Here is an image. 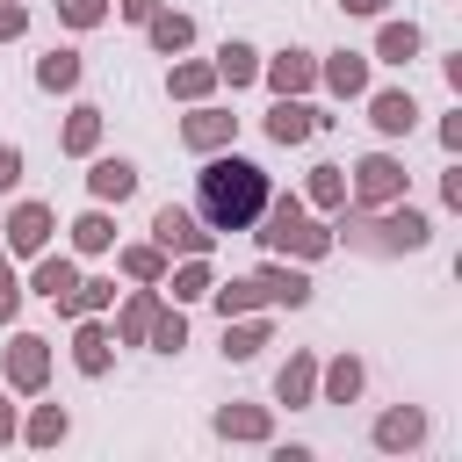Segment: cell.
<instances>
[{"instance_id": "cell-17", "label": "cell", "mask_w": 462, "mask_h": 462, "mask_svg": "<svg viewBox=\"0 0 462 462\" xmlns=\"http://www.w3.org/2000/svg\"><path fill=\"white\" fill-rule=\"evenodd\" d=\"M65 144H72V152H87V144H94V108H79V116H72V130H65Z\"/></svg>"}, {"instance_id": "cell-30", "label": "cell", "mask_w": 462, "mask_h": 462, "mask_svg": "<svg viewBox=\"0 0 462 462\" xmlns=\"http://www.w3.org/2000/svg\"><path fill=\"white\" fill-rule=\"evenodd\" d=\"M0 36H22V7H0Z\"/></svg>"}, {"instance_id": "cell-21", "label": "cell", "mask_w": 462, "mask_h": 462, "mask_svg": "<svg viewBox=\"0 0 462 462\" xmlns=\"http://www.w3.org/2000/svg\"><path fill=\"white\" fill-rule=\"evenodd\" d=\"M332 87L354 94V87H361V58H339V65H332Z\"/></svg>"}, {"instance_id": "cell-2", "label": "cell", "mask_w": 462, "mask_h": 462, "mask_svg": "<svg viewBox=\"0 0 462 462\" xmlns=\"http://www.w3.org/2000/svg\"><path fill=\"white\" fill-rule=\"evenodd\" d=\"M267 245H303V253H318V245H325V231H310L296 202H274V217H267Z\"/></svg>"}, {"instance_id": "cell-5", "label": "cell", "mask_w": 462, "mask_h": 462, "mask_svg": "<svg viewBox=\"0 0 462 462\" xmlns=\"http://www.w3.org/2000/svg\"><path fill=\"white\" fill-rule=\"evenodd\" d=\"M130 188H137V173H130L123 159H101V166H94V195H116V202H123Z\"/></svg>"}, {"instance_id": "cell-20", "label": "cell", "mask_w": 462, "mask_h": 462, "mask_svg": "<svg viewBox=\"0 0 462 462\" xmlns=\"http://www.w3.org/2000/svg\"><path fill=\"white\" fill-rule=\"evenodd\" d=\"M383 51H390V58H411L419 36H411V29H383Z\"/></svg>"}, {"instance_id": "cell-1", "label": "cell", "mask_w": 462, "mask_h": 462, "mask_svg": "<svg viewBox=\"0 0 462 462\" xmlns=\"http://www.w3.org/2000/svg\"><path fill=\"white\" fill-rule=\"evenodd\" d=\"M260 209H267V173H260V166L217 159V166L202 173V217H209V224L238 231V224H253Z\"/></svg>"}, {"instance_id": "cell-3", "label": "cell", "mask_w": 462, "mask_h": 462, "mask_svg": "<svg viewBox=\"0 0 462 462\" xmlns=\"http://www.w3.org/2000/svg\"><path fill=\"white\" fill-rule=\"evenodd\" d=\"M43 231H51V217H43L36 202H22V209H14V224H7V238H14V253H36V245H43Z\"/></svg>"}, {"instance_id": "cell-16", "label": "cell", "mask_w": 462, "mask_h": 462, "mask_svg": "<svg viewBox=\"0 0 462 462\" xmlns=\"http://www.w3.org/2000/svg\"><path fill=\"white\" fill-rule=\"evenodd\" d=\"M224 72H231V79H253V51H245V43H224Z\"/></svg>"}, {"instance_id": "cell-19", "label": "cell", "mask_w": 462, "mask_h": 462, "mask_svg": "<svg viewBox=\"0 0 462 462\" xmlns=\"http://www.w3.org/2000/svg\"><path fill=\"white\" fill-rule=\"evenodd\" d=\"M152 36H159V51H180V43H188V22H180V14H173V22H159V29H152Z\"/></svg>"}, {"instance_id": "cell-27", "label": "cell", "mask_w": 462, "mask_h": 462, "mask_svg": "<svg viewBox=\"0 0 462 462\" xmlns=\"http://www.w3.org/2000/svg\"><path fill=\"white\" fill-rule=\"evenodd\" d=\"M101 14V0H65V22H94Z\"/></svg>"}, {"instance_id": "cell-18", "label": "cell", "mask_w": 462, "mask_h": 462, "mask_svg": "<svg viewBox=\"0 0 462 462\" xmlns=\"http://www.w3.org/2000/svg\"><path fill=\"white\" fill-rule=\"evenodd\" d=\"M217 137H224V116H195L188 123V144H217Z\"/></svg>"}, {"instance_id": "cell-10", "label": "cell", "mask_w": 462, "mask_h": 462, "mask_svg": "<svg viewBox=\"0 0 462 462\" xmlns=\"http://www.w3.org/2000/svg\"><path fill=\"white\" fill-rule=\"evenodd\" d=\"M361 188H368V195H390V188H397V166H390V159H368V166H361Z\"/></svg>"}, {"instance_id": "cell-12", "label": "cell", "mask_w": 462, "mask_h": 462, "mask_svg": "<svg viewBox=\"0 0 462 462\" xmlns=\"http://www.w3.org/2000/svg\"><path fill=\"white\" fill-rule=\"evenodd\" d=\"M14 383H43V354H36V339L14 346Z\"/></svg>"}, {"instance_id": "cell-24", "label": "cell", "mask_w": 462, "mask_h": 462, "mask_svg": "<svg viewBox=\"0 0 462 462\" xmlns=\"http://www.w3.org/2000/svg\"><path fill=\"white\" fill-rule=\"evenodd\" d=\"M217 426H224V433H260V411H224Z\"/></svg>"}, {"instance_id": "cell-32", "label": "cell", "mask_w": 462, "mask_h": 462, "mask_svg": "<svg viewBox=\"0 0 462 462\" xmlns=\"http://www.w3.org/2000/svg\"><path fill=\"white\" fill-rule=\"evenodd\" d=\"M346 7H361V14H368V7H383V0H346Z\"/></svg>"}, {"instance_id": "cell-13", "label": "cell", "mask_w": 462, "mask_h": 462, "mask_svg": "<svg viewBox=\"0 0 462 462\" xmlns=\"http://www.w3.org/2000/svg\"><path fill=\"white\" fill-rule=\"evenodd\" d=\"M303 79H310V65H303V58H296V51H289V58H282V65H274V87H282V94H289V87H303Z\"/></svg>"}, {"instance_id": "cell-28", "label": "cell", "mask_w": 462, "mask_h": 462, "mask_svg": "<svg viewBox=\"0 0 462 462\" xmlns=\"http://www.w3.org/2000/svg\"><path fill=\"white\" fill-rule=\"evenodd\" d=\"M22 180V152H0V188H14Z\"/></svg>"}, {"instance_id": "cell-7", "label": "cell", "mask_w": 462, "mask_h": 462, "mask_svg": "<svg viewBox=\"0 0 462 462\" xmlns=\"http://www.w3.org/2000/svg\"><path fill=\"white\" fill-rule=\"evenodd\" d=\"M267 130H274V137H282V144H296V137H310V108H289V101H282V108H274V123H267Z\"/></svg>"}, {"instance_id": "cell-22", "label": "cell", "mask_w": 462, "mask_h": 462, "mask_svg": "<svg viewBox=\"0 0 462 462\" xmlns=\"http://www.w3.org/2000/svg\"><path fill=\"white\" fill-rule=\"evenodd\" d=\"M354 390H361V368L339 361V368H332V397H354Z\"/></svg>"}, {"instance_id": "cell-4", "label": "cell", "mask_w": 462, "mask_h": 462, "mask_svg": "<svg viewBox=\"0 0 462 462\" xmlns=\"http://www.w3.org/2000/svg\"><path fill=\"white\" fill-rule=\"evenodd\" d=\"M166 245H188V253H202V231H195V217L188 209H159V224H152Z\"/></svg>"}, {"instance_id": "cell-23", "label": "cell", "mask_w": 462, "mask_h": 462, "mask_svg": "<svg viewBox=\"0 0 462 462\" xmlns=\"http://www.w3.org/2000/svg\"><path fill=\"white\" fill-rule=\"evenodd\" d=\"M79 245H87V253H101V245H108V224H101V217H87V224H79Z\"/></svg>"}, {"instance_id": "cell-6", "label": "cell", "mask_w": 462, "mask_h": 462, "mask_svg": "<svg viewBox=\"0 0 462 462\" xmlns=\"http://www.w3.org/2000/svg\"><path fill=\"white\" fill-rule=\"evenodd\" d=\"M419 433H426V426H419V411H390V419L375 426V440H383V448H411Z\"/></svg>"}, {"instance_id": "cell-14", "label": "cell", "mask_w": 462, "mask_h": 462, "mask_svg": "<svg viewBox=\"0 0 462 462\" xmlns=\"http://www.w3.org/2000/svg\"><path fill=\"white\" fill-rule=\"evenodd\" d=\"M36 289H43V296H65V289H72V267H65V260H51V267L36 274Z\"/></svg>"}, {"instance_id": "cell-25", "label": "cell", "mask_w": 462, "mask_h": 462, "mask_svg": "<svg viewBox=\"0 0 462 462\" xmlns=\"http://www.w3.org/2000/svg\"><path fill=\"white\" fill-rule=\"evenodd\" d=\"M303 390H310V368H303V361H296V368H289V375H282V397H303Z\"/></svg>"}, {"instance_id": "cell-31", "label": "cell", "mask_w": 462, "mask_h": 462, "mask_svg": "<svg viewBox=\"0 0 462 462\" xmlns=\"http://www.w3.org/2000/svg\"><path fill=\"white\" fill-rule=\"evenodd\" d=\"M152 7H159V0H123V14H137V22H144Z\"/></svg>"}, {"instance_id": "cell-15", "label": "cell", "mask_w": 462, "mask_h": 462, "mask_svg": "<svg viewBox=\"0 0 462 462\" xmlns=\"http://www.w3.org/2000/svg\"><path fill=\"white\" fill-rule=\"evenodd\" d=\"M260 289H274V296H289V303H303V296H310V282H303V274H267Z\"/></svg>"}, {"instance_id": "cell-33", "label": "cell", "mask_w": 462, "mask_h": 462, "mask_svg": "<svg viewBox=\"0 0 462 462\" xmlns=\"http://www.w3.org/2000/svg\"><path fill=\"white\" fill-rule=\"evenodd\" d=\"M7 426H14V419H7V404H0V433H7Z\"/></svg>"}, {"instance_id": "cell-26", "label": "cell", "mask_w": 462, "mask_h": 462, "mask_svg": "<svg viewBox=\"0 0 462 462\" xmlns=\"http://www.w3.org/2000/svg\"><path fill=\"white\" fill-rule=\"evenodd\" d=\"M29 433H36V440H58V433H65V411H43V419H36Z\"/></svg>"}, {"instance_id": "cell-29", "label": "cell", "mask_w": 462, "mask_h": 462, "mask_svg": "<svg viewBox=\"0 0 462 462\" xmlns=\"http://www.w3.org/2000/svg\"><path fill=\"white\" fill-rule=\"evenodd\" d=\"M0 318H14V274L0 267Z\"/></svg>"}, {"instance_id": "cell-9", "label": "cell", "mask_w": 462, "mask_h": 462, "mask_svg": "<svg viewBox=\"0 0 462 462\" xmlns=\"http://www.w3.org/2000/svg\"><path fill=\"white\" fill-rule=\"evenodd\" d=\"M72 79H79V58L72 51H51L43 58V87H72Z\"/></svg>"}, {"instance_id": "cell-11", "label": "cell", "mask_w": 462, "mask_h": 462, "mask_svg": "<svg viewBox=\"0 0 462 462\" xmlns=\"http://www.w3.org/2000/svg\"><path fill=\"white\" fill-rule=\"evenodd\" d=\"M79 368H87V375L108 368V339H101V332H79Z\"/></svg>"}, {"instance_id": "cell-8", "label": "cell", "mask_w": 462, "mask_h": 462, "mask_svg": "<svg viewBox=\"0 0 462 462\" xmlns=\"http://www.w3.org/2000/svg\"><path fill=\"white\" fill-rule=\"evenodd\" d=\"M411 116H419V108H411L404 94H383V101H375V123H383V130H411Z\"/></svg>"}]
</instances>
